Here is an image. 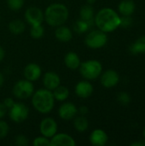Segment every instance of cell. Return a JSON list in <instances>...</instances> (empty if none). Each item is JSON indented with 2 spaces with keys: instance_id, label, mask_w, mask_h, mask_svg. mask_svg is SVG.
Instances as JSON below:
<instances>
[{
  "instance_id": "6da1fadb",
  "label": "cell",
  "mask_w": 145,
  "mask_h": 146,
  "mask_svg": "<svg viewBox=\"0 0 145 146\" xmlns=\"http://www.w3.org/2000/svg\"><path fill=\"white\" fill-rule=\"evenodd\" d=\"M94 23L97 29L109 33L120 27L121 16L111 8H103L94 17Z\"/></svg>"
},
{
  "instance_id": "7a4b0ae2",
  "label": "cell",
  "mask_w": 145,
  "mask_h": 146,
  "mask_svg": "<svg viewBox=\"0 0 145 146\" xmlns=\"http://www.w3.org/2000/svg\"><path fill=\"white\" fill-rule=\"evenodd\" d=\"M55 102L56 100L52 91H50L44 87L34 91L32 96L31 97L32 107L37 112L42 115L50 113L55 107Z\"/></svg>"
},
{
  "instance_id": "3957f363",
  "label": "cell",
  "mask_w": 145,
  "mask_h": 146,
  "mask_svg": "<svg viewBox=\"0 0 145 146\" xmlns=\"http://www.w3.org/2000/svg\"><path fill=\"white\" fill-rule=\"evenodd\" d=\"M44 21L52 27H56L68 21L69 16L68 8L60 3H53L46 7L44 11Z\"/></svg>"
},
{
  "instance_id": "277c9868",
  "label": "cell",
  "mask_w": 145,
  "mask_h": 146,
  "mask_svg": "<svg viewBox=\"0 0 145 146\" xmlns=\"http://www.w3.org/2000/svg\"><path fill=\"white\" fill-rule=\"evenodd\" d=\"M78 69L84 80L91 81L100 77L103 72V65L99 61L91 59L81 62Z\"/></svg>"
},
{
  "instance_id": "5b68a950",
  "label": "cell",
  "mask_w": 145,
  "mask_h": 146,
  "mask_svg": "<svg viewBox=\"0 0 145 146\" xmlns=\"http://www.w3.org/2000/svg\"><path fill=\"white\" fill-rule=\"evenodd\" d=\"M35 91L33 82L26 79L16 81L12 88L14 97L19 100H26L30 98Z\"/></svg>"
},
{
  "instance_id": "8992f818",
  "label": "cell",
  "mask_w": 145,
  "mask_h": 146,
  "mask_svg": "<svg viewBox=\"0 0 145 146\" xmlns=\"http://www.w3.org/2000/svg\"><path fill=\"white\" fill-rule=\"evenodd\" d=\"M107 42H108L107 33L99 29L90 31L85 38V45L91 49L103 48V46H105Z\"/></svg>"
},
{
  "instance_id": "52a82bcc",
  "label": "cell",
  "mask_w": 145,
  "mask_h": 146,
  "mask_svg": "<svg viewBox=\"0 0 145 146\" xmlns=\"http://www.w3.org/2000/svg\"><path fill=\"white\" fill-rule=\"evenodd\" d=\"M9 119L15 123L24 122L29 116V108L22 102H15V104L8 110Z\"/></svg>"
},
{
  "instance_id": "ba28073f",
  "label": "cell",
  "mask_w": 145,
  "mask_h": 146,
  "mask_svg": "<svg viewBox=\"0 0 145 146\" xmlns=\"http://www.w3.org/2000/svg\"><path fill=\"white\" fill-rule=\"evenodd\" d=\"M24 18L26 22L30 26L42 24L44 21V11L39 7L30 6L25 10Z\"/></svg>"
},
{
  "instance_id": "9c48e42d",
  "label": "cell",
  "mask_w": 145,
  "mask_h": 146,
  "mask_svg": "<svg viewBox=\"0 0 145 146\" xmlns=\"http://www.w3.org/2000/svg\"><path fill=\"white\" fill-rule=\"evenodd\" d=\"M39 133L41 135L51 139L58 131V125L56 121L52 117H45L39 123Z\"/></svg>"
},
{
  "instance_id": "30bf717a",
  "label": "cell",
  "mask_w": 145,
  "mask_h": 146,
  "mask_svg": "<svg viewBox=\"0 0 145 146\" xmlns=\"http://www.w3.org/2000/svg\"><path fill=\"white\" fill-rule=\"evenodd\" d=\"M78 115V108L72 102H62L58 108V115L63 121H72Z\"/></svg>"
},
{
  "instance_id": "8fae6325",
  "label": "cell",
  "mask_w": 145,
  "mask_h": 146,
  "mask_svg": "<svg viewBox=\"0 0 145 146\" xmlns=\"http://www.w3.org/2000/svg\"><path fill=\"white\" fill-rule=\"evenodd\" d=\"M120 81L119 74L114 69H108L102 72L100 75V82L102 86L105 88H112L115 87Z\"/></svg>"
},
{
  "instance_id": "7c38bea8",
  "label": "cell",
  "mask_w": 145,
  "mask_h": 146,
  "mask_svg": "<svg viewBox=\"0 0 145 146\" xmlns=\"http://www.w3.org/2000/svg\"><path fill=\"white\" fill-rule=\"evenodd\" d=\"M23 76L24 79L32 82L37 81L42 76V68L38 64L35 62H30L25 66L23 69Z\"/></svg>"
},
{
  "instance_id": "4fadbf2b",
  "label": "cell",
  "mask_w": 145,
  "mask_h": 146,
  "mask_svg": "<svg viewBox=\"0 0 145 146\" xmlns=\"http://www.w3.org/2000/svg\"><path fill=\"white\" fill-rule=\"evenodd\" d=\"M94 92L93 86L90 82V80H83L79 81L74 87V92L77 97L79 98H90Z\"/></svg>"
},
{
  "instance_id": "5bb4252c",
  "label": "cell",
  "mask_w": 145,
  "mask_h": 146,
  "mask_svg": "<svg viewBox=\"0 0 145 146\" xmlns=\"http://www.w3.org/2000/svg\"><path fill=\"white\" fill-rule=\"evenodd\" d=\"M42 82L44 87L50 91H53L62 84L61 77L54 71H48L44 73L42 78Z\"/></svg>"
},
{
  "instance_id": "9a60e30c",
  "label": "cell",
  "mask_w": 145,
  "mask_h": 146,
  "mask_svg": "<svg viewBox=\"0 0 145 146\" xmlns=\"http://www.w3.org/2000/svg\"><path fill=\"white\" fill-rule=\"evenodd\" d=\"M74 139L65 133H56L50 139V146H75Z\"/></svg>"
},
{
  "instance_id": "2e32d148",
  "label": "cell",
  "mask_w": 145,
  "mask_h": 146,
  "mask_svg": "<svg viewBox=\"0 0 145 146\" xmlns=\"http://www.w3.org/2000/svg\"><path fill=\"white\" fill-rule=\"evenodd\" d=\"M89 140L92 145L104 146L109 140V137H108V134L106 133L105 131L98 128V129L93 130L91 133L90 137H89Z\"/></svg>"
},
{
  "instance_id": "e0dca14e",
  "label": "cell",
  "mask_w": 145,
  "mask_h": 146,
  "mask_svg": "<svg viewBox=\"0 0 145 146\" xmlns=\"http://www.w3.org/2000/svg\"><path fill=\"white\" fill-rule=\"evenodd\" d=\"M55 37L58 41L62 43H67L73 38V32L68 27L61 25L56 27Z\"/></svg>"
},
{
  "instance_id": "ac0fdd59",
  "label": "cell",
  "mask_w": 145,
  "mask_h": 146,
  "mask_svg": "<svg viewBox=\"0 0 145 146\" xmlns=\"http://www.w3.org/2000/svg\"><path fill=\"white\" fill-rule=\"evenodd\" d=\"M81 63L79 56L74 51H68L64 56V64L71 70H76L79 68Z\"/></svg>"
},
{
  "instance_id": "d6986e66",
  "label": "cell",
  "mask_w": 145,
  "mask_h": 146,
  "mask_svg": "<svg viewBox=\"0 0 145 146\" xmlns=\"http://www.w3.org/2000/svg\"><path fill=\"white\" fill-rule=\"evenodd\" d=\"M9 31L14 35H19L25 32L26 30V24L23 21L20 19H15L9 22L8 24Z\"/></svg>"
},
{
  "instance_id": "ffe728a7",
  "label": "cell",
  "mask_w": 145,
  "mask_h": 146,
  "mask_svg": "<svg viewBox=\"0 0 145 146\" xmlns=\"http://www.w3.org/2000/svg\"><path fill=\"white\" fill-rule=\"evenodd\" d=\"M73 124L74 129L79 133H84L89 127V121L85 115H77L73 119Z\"/></svg>"
},
{
  "instance_id": "44dd1931",
  "label": "cell",
  "mask_w": 145,
  "mask_h": 146,
  "mask_svg": "<svg viewBox=\"0 0 145 146\" xmlns=\"http://www.w3.org/2000/svg\"><path fill=\"white\" fill-rule=\"evenodd\" d=\"M135 3L132 0H123L118 6L119 12L122 15H132L135 11Z\"/></svg>"
},
{
  "instance_id": "7402d4cb",
  "label": "cell",
  "mask_w": 145,
  "mask_h": 146,
  "mask_svg": "<svg viewBox=\"0 0 145 146\" xmlns=\"http://www.w3.org/2000/svg\"><path fill=\"white\" fill-rule=\"evenodd\" d=\"M52 93L55 98V100L58 102H65L70 95L68 88L65 86H62V84L56 89H54L52 91Z\"/></svg>"
},
{
  "instance_id": "603a6c76",
  "label": "cell",
  "mask_w": 145,
  "mask_h": 146,
  "mask_svg": "<svg viewBox=\"0 0 145 146\" xmlns=\"http://www.w3.org/2000/svg\"><path fill=\"white\" fill-rule=\"evenodd\" d=\"M95 17V11L91 4H85L79 9V19L86 21H94Z\"/></svg>"
},
{
  "instance_id": "cb8c5ba5",
  "label": "cell",
  "mask_w": 145,
  "mask_h": 146,
  "mask_svg": "<svg viewBox=\"0 0 145 146\" xmlns=\"http://www.w3.org/2000/svg\"><path fill=\"white\" fill-rule=\"evenodd\" d=\"M93 25H95L94 21H86L79 19L77 21H75V23L73 25V30L77 33L82 34V33H85L88 32L92 27Z\"/></svg>"
},
{
  "instance_id": "d4e9b609",
  "label": "cell",
  "mask_w": 145,
  "mask_h": 146,
  "mask_svg": "<svg viewBox=\"0 0 145 146\" xmlns=\"http://www.w3.org/2000/svg\"><path fill=\"white\" fill-rule=\"evenodd\" d=\"M130 51L132 54H140L145 53V35L138 38L131 46Z\"/></svg>"
},
{
  "instance_id": "484cf974",
  "label": "cell",
  "mask_w": 145,
  "mask_h": 146,
  "mask_svg": "<svg viewBox=\"0 0 145 146\" xmlns=\"http://www.w3.org/2000/svg\"><path fill=\"white\" fill-rule=\"evenodd\" d=\"M45 30L42 24L38 25H32L30 27V36L34 39L42 38L44 35Z\"/></svg>"
},
{
  "instance_id": "4316f807",
  "label": "cell",
  "mask_w": 145,
  "mask_h": 146,
  "mask_svg": "<svg viewBox=\"0 0 145 146\" xmlns=\"http://www.w3.org/2000/svg\"><path fill=\"white\" fill-rule=\"evenodd\" d=\"M8 8L12 11H19L24 6L25 0H6Z\"/></svg>"
},
{
  "instance_id": "83f0119b",
  "label": "cell",
  "mask_w": 145,
  "mask_h": 146,
  "mask_svg": "<svg viewBox=\"0 0 145 146\" xmlns=\"http://www.w3.org/2000/svg\"><path fill=\"white\" fill-rule=\"evenodd\" d=\"M32 145L33 146H50V139L43 135H40L32 140Z\"/></svg>"
},
{
  "instance_id": "f1b7e54d",
  "label": "cell",
  "mask_w": 145,
  "mask_h": 146,
  "mask_svg": "<svg viewBox=\"0 0 145 146\" xmlns=\"http://www.w3.org/2000/svg\"><path fill=\"white\" fill-rule=\"evenodd\" d=\"M117 100L118 102L121 104V105H124V106H126L130 104L131 102V97L128 93L125 92H120L117 96Z\"/></svg>"
},
{
  "instance_id": "f546056e",
  "label": "cell",
  "mask_w": 145,
  "mask_h": 146,
  "mask_svg": "<svg viewBox=\"0 0 145 146\" xmlns=\"http://www.w3.org/2000/svg\"><path fill=\"white\" fill-rule=\"evenodd\" d=\"M9 124L5 121L0 119V139H4L9 134Z\"/></svg>"
},
{
  "instance_id": "4dcf8cb0",
  "label": "cell",
  "mask_w": 145,
  "mask_h": 146,
  "mask_svg": "<svg viewBox=\"0 0 145 146\" xmlns=\"http://www.w3.org/2000/svg\"><path fill=\"white\" fill-rule=\"evenodd\" d=\"M15 143L17 146H26L29 144V140L24 134H18L15 139Z\"/></svg>"
},
{
  "instance_id": "1f68e13d",
  "label": "cell",
  "mask_w": 145,
  "mask_h": 146,
  "mask_svg": "<svg viewBox=\"0 0 145 146\" xmlns=\"http://www.w3.org/2000/svg\"><path fill=\"white\" fill-rule=\"evenodd\" d=\"M132 24V19L131 15H123L122 17H121L120 27L126 28V27H129Z\"/></svg>"
},
{
  "instance_id": "d6a6232c",
  "label": "cell",
  "mask_w": 145,
  "mask_h": 146,
  "mask_svg": "<svg viewBox=\"0 0 145 146\" xmlns=\"http://www.w3.org/2000/svg\"><path fill=\"white\" fill-rule=\"evenodd\" d=\"M15 101L14 100L13 98H6L3 101V104L5 105V107H6L8 110L10 109V108L15 104Z\"/></svg>"
},
{
  "instance_id": "836d02e7",
  "label": "cell",
  "mask_w": 145,
  "mask_h": 146,
  "mask_svg": "<svg viewBox=\"0 0 145 146\" xmlns=\"http://www.w3.org/2000/svg\"><path fill=\"white\" fill-rule=\"evenodd\" d=\"M89 113V108L83 105L80 106L79 108H78V115H86Z\"/></svg>"
},
{
  "instance_id": "e575fe53",
  "label": "cell",
  "mask_w": 145,
  "mask_h": 146,
  "mask_svg": "<svg viewBox=\"0 0 145 146\" xmlns=\"http://www.w3.org/2000/svg\"><path fill=\"white\" fill-rule=\"evenodd\" d=\"M7 113H8V109L3 104V102L0 103V119H3L6 115Z\"/></svg>"
},
{
  "instance_id": "d590c367",
  "label": "cell",
  "mask_w": 145,
  "mask_h": 146,
  "mask_svg": "<svg viewBox=\"0 0 145 146\" xmlns=\"http://www.w3.org/2000/svg\"><path fill=\"white\" fill-rule=\"evenodd\" d=\"M5 57V50L0 45V62H2Z\"/></svg>"
},
{
  "instance_id": "8d00e7d4",
  "label": "cell",
  "mask_w": 145,
  "mask_h": 146,
  "mask_svg": "<svg viewBox=\"0 0 145 146\" xmlns=\"http://www.w3.org/2000/svg\"><path fill=\"white\" fill-rule=\"evenodd\" d=\"M131 146H145V141H138V142L132 143Z\"/></svg>"
},
{
  "instance_id": "74e56055",
  "label": "cell",
  "mask_w": 145,
  "mask_h": 146,
  "mask_svg": "<svg viewBox=\"0 0 145 146\" xmlns=\"http://www.w3.org/2000/svg\"><path fill=\"white\" fill-rule=\"evenodd\" d=\"M4 84V76L2 72H0V88L3 86Z\"/></svg>"
},
{
  "instance_id": "f35d334b",
  "label": "cell",
  "mask_w": 145,
  "mask_h": 146,
  "mask_svg": "<svg viewBox=\"0 0 145 146\" xmlns=\"http://www.w3.org/2000/svg\"><path fill=\"white\" fill-rule=\"evenodd\" d=\"M86 2H87V3H88V4L93 5V4L97 2V0H86Z\"/></svg>"
},
{
  "instance_id": "ab89813d",
  "label": "cell",
  "mask_w": 145,
  "mask_h": 146,
  "mask_svg": "<svg viewBox=\"0 0 145 146\" xmlns=\"http://www.w3.org/2000/svg\"><path fill=\"white\" fill-rule=\"evenodd\" d=\"M144 139H145V128L144 129Z\"/></svg>"
},
{
  "instance_id": "60d3db41",
  "label": "cell",
  "mask_w": 145,
  "mask_h": 146,
  "mask_svg": "<svg viewBox=\"0 0 145 146\" xmlns=\"http://www.w3.org/2000/svg\"><path fill=\"white\" fill-rule=\"evenodd\" d=\"M0 20H1V15H0Z\"/></svg>"
}]
</instances>
